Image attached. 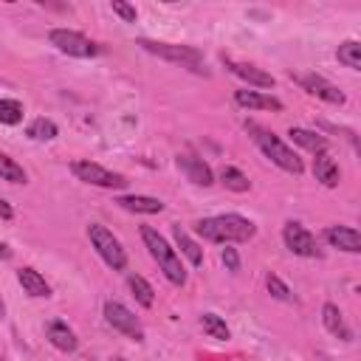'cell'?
<instances>
[{"label":"cell","mask_w":361,"mask_h":361,"mask_svg":"<svg viewBox=\"0 0 361 361\" xmlns=\"http://www.w3.org/2000/svg\"><path fill=\"white\" fill-rule=\"evenodd\" d=\"M0 259H11V248L3 240H0Z\"/></svg>","instance_id":"33"},{"label":"cell","mask_w":361,"mask_h":361,"mask_svg":"<svg viewBox=\"0 0 361 361\" xmlns=\"http://www.w3.org/2000/svg\"><path fill=\"white\" fill-rule=\"evenodd\" d=\"M200 327H203V333H209L217 341H226L228 338V327H226V322L217 313H203L200 316Z\"/></svg>","instance_id":"25"},{"label":"cell","mask_w":361,"mask_h":361,"mask_svg":"<svg viewBox=\"0 0 361 361\" xmlns=\"http://www.w3.org/2000/svg\"><path fill=\"white\" fill-rule=\"evenodd\" d=\"M141 240H144L149 257L161 265L164 276H166L172 285H183V282H186V268H183V262H180V254H178L175 248H169V243H166L155 228H149V226H141Z\"/></svg>","instance_id":"2"},{"label":"cell","mask_w":361,"mask_h":361,"mask_svg":"<svg viewBox=\"0 0 361 361\" xmlns=\"http://www.w3.org/2000/svg\"><path fill=\"white\" fill-rule=\"evenodd\" d=\"M178 166L186 172V178L197 186H212L214 183V172L212 166L203 161V158H195V155H178Z\"/></svg>","instance_id":"13"},{"label":"cell","mask_w":361,"mask_h":361,"mask_svg":"<svg viewBox=\"0 0 361 361\" xmlns=\"http://www.w3.org/2000/svg\"><path fill=\"white\" fill-rule=\"evenodd\" d=\"M282 240L288 245V251H293L296 257H322V248L316 243V237L296 220H288L282 228Z\"/></svg>","instance_id":"8"},{"label":"cell","mask_w":361,"mask_h":361,"mask_svg":"<svg viewBox=\"0 0 361 361\" xmlns=\"http://www.w3.org/2000/svg\"><path fill=\"white\" fill-rule=\"evenodd\" d=\"M116 203L121 209H127V212H135V214H158V212H164V200L149 197V195H121Z\"/></svg>","instance_id":"16"},{"label":"cell","mask_w":361,"mask_h":361,"mask_svg":"<svg viewBox=\"0 0 361 361\" xmlns=\"http://www.w3.org/2000/svg\"><path fill=\"white\" fill-rule=\"evenodd\" d=\"M324 237H327V243L333 248H341L347 254H358L361 251V234L353 226H327Z\"/></svg>","instance_id":"12"},{"label":"cell","mask_w":361,"mask_h":361,"mask_svg":"<svg viewBox=\"0 0 361 361\" xmlns=\"http://www.w3.org/2000/svg\"><path fill=\"white\" fill-rule=\"evenodd\" d=\"M138 45L166 62H175V65H183V68H192V71H203V54L192 45H175V42H155V39H138Z\"/></svg>","instance_id":"4"},{"label":"cell","mask_w":361,"mask_h":361,"mask_svg":"<svg viewBox=\"0 0 361 361\" xmlns=\"http://www.w3.org/2000/svg\"><path fill=\"white\" fill-rule=\"evenodd\" d=\"M11 214H14V209L0 197V217H3V220H11Z\"/></svg>","instance_id":"32"},{"label":"cell","mask_w":361,"mask_h":361,"mask_svg":"<svg viewBox=\"0 0 361 361\" xmlns=\"http://www.w3.org/2000/svg\"><path fill=\"white\" fill-rule=\"evenodd\" d=\"M113 11L124 20V23H135V6H130V3H124V0H113Z\"/></svg>","instance_id":"30"},{"label":"cell","mask_w":361,"mask_h":361,"mask_svg":"<svg viewBox=\"0 0 361 361\" xmlns=\"http://www.w3.org/2000/svg\"><path fill=\"white\" fill-rule=\"evenodd\" d=\"M248 127V133H254V141H257V147L279 166V169H285V172H293V175H302V169H305V164H302V158L282 141V138H276L274 133H268V130H262V127H257V124H245Z\"/></svg>","instance_id":"3"},{"label":"cell","mask_w":361,"mask_h":361,"mask_svg":"<svg viewBox=\"0 0 361 361\" xmlns=\"http://www.w3.org/2000/svg\"><path fill=\"white\" fill-rule=\"evenodd\" d=\"M71 169H73V175L79 180H85L90 186H102V189H121V186H127V178L121 172H110V169H104V166H99L93 161H73Z\"/></svg>","instance_id":"7"},{"label":"cell","mask_w":361,"mask_h":361,"mask_svg":"<svg viewBox=\"0 0 361 361\" xmlns=\"http://www.w3.org/2000/svg\"><path fill=\"white\" fill-rule=\"evenodd\" d=\"M17 282L23 285V290H25L28 296H37V299L51 296V285H48L45 276H42L39 271H34V268H20V271H17Z\"/></svg>","instance_id":"17"},{"label":"cell","mask_w":361,"mask_h":361,"mask_svg":"<svg viewBox=\"0 0 361 361\" xmlns=\"http://www.w3.org/2000/svg\"><path fill=\"white\" fill-rule=\"evenodd\" d=\"M338 62L347 65V68H353V71H358V68H361V45H358L355 39L341 42V45H338Z\"/></svg>","instance_id":"26"},{"label":"cell","mask_w":361,"mask_h":361,"mask_svg":"<svg viewBox=\"0 0 361 361\" xmlns=\"http://www.w3.org/2000/svg\"><path fill=\"white\" fill-rule=\"evenodd\" d=\"M3 310H6V305H3V296H0V319H3Z\"/></svg>","instance_id":"34"},{"label":"cell","mask_w":361,"mask_h":361,"mask_svg":"<svg viewBox=\"0 0 361 361\" xmlns=\"http://www.w3.org/2000/svg\"><path fill=\"white\" fill-rule=\"evenodd\" d=\"M223 265H226L228 271H237V268H240V257H237L234 248H223Z\"/></svg>","instance_id":"31"},{"label":"cell","mask_w":361,"mask_h":361,"mask_svg":"<svg viewBox=\"0 0 361 361\" xmlns=\"http://www.w3.org/2000/svg\"><path fill=\"white\" fill-rule=\"evenodd\" d=\"M23 104L17 99H0V124H20Z\"/></svg>","instance_id":"28"},{"label":"cell","mask_w":361,"mask_h":361,"mask_svg":"<svg viewBox=\"0 0 361 361\" xmlns=\"http://www.w3.org/2000/svg\"><path fill=\"white\" fill-rule=\"evenodd\" d=\"M127 285H130V290H133V296H135V302H138V305L152 307V302H155V290H152V285H149L144 276L130 274V276H127Z\"/></svg>","instance_id":"22"},{"label":"cell","mask_w":361,"mask_h":361,"mask_svg":"<svg viewBox=\"0 0 361 361\" xmlns=\"http://www.w3.org/2000/svg\"><path fill=\"white\" fill-rule=\"evenodd\" d=\"M313 175H316V180H322L330 189L338 186V164L333 161L330 152H316V158H313Z\"/></svg>","instance_id":"18"},{"label":"cell","mask_w":361,"mask_h":361,"mask_svg":"<svg viewBox=\"0 0 361 361\" xmlns=\"http://www.w3.org/2000/svg\"><path fill=\"white\" fill-rule=\"evenodd\" d=\"M220 183L226 189H231V192H248V186H251V180L237 166H223L220 169Z\"/></svg>","instance_id":"23"},{"label":"cell","mask_w":361,"mask_h":361,"mask_svg":"<svg viewBox=\"0 0 361 361\" xmlns=\"http://www.w3.org/2000/svg\"><path fill=\"white\" fill-rule=\"evenodd\" d=\"M48 341H51L56 350H62V353H73V350L79 347L76 333H73L65 322H51V324H48Z\"/></svg>","instance_id":"19"},{"label":"cell","mask_w":361,"mask_h":361,"mask_svg":"<svg viewBox=\"0 0 361 361\" xmlns=\"http://www.w3.org/2000/svg\"><path fill=\"white\" fill-rule=\"evenodd\" d=\"M28 135L37 141H51V138H56V124L51 118H34L28 124Z\"/></svg>","instance_id":"27"},{"label":"cell","mask_w":361,"mask_h":361,"mask_svg":"<svg viewBox=\"0 0 361 361\" xmlns=\"http://www.w3.org/2000/svg\"><path fill=\"white\" fill-rule=\"evenodd\" d=\"M0 178H3V180H11V183H25V180H28L25 169H23L14 158H8L6 152H0Z\"/></svg>","instance_id":"24"},{"label":"cell","mask_w":361,"mask_h":361,"mask_svg":"<svg viewBox=\"0 0 361 361\" xmlns=\"http://www.w3.org/2000/svg\"><path fill=\"white\" fill-rule=\"evenodd\" d=\"M299 147H305V149H310V152H327V138L324 135H319V133H313V130H305V127H290V133H288Z\"/></svg>","instance_id":"20"},{"label":"cell","mask_w":361,"mask_h":361,"mask_svg":"<svg viewBox=\"0 0 361 361\" xmlns=\"http://www.w3.org/2000/svg\"><path fill=\"white\" fill-rule=\"evenodd\" d=\"M302 82V87L310 93V96H316V99H322V102H330V104H344V93L333 85V82H327L324 76H316V73H307V76H302L299 79Z\"/></svg>","instance_id":"10"},{"label":"cell","mask_w":361,"mask_h":361,"mask_svg":"<svg viewBox=\"0 0 361 361\" xmlns=\"http://www.w3.org/2000/svg\"><path fill=\"white\" fill-rule=\"evenodd\" d=\"M265 285H268V290H271V296H274V299H279V302H290V288H288V285H285L279 276L268 274Z\"/></svg>","instance_id":"29"},{"label":"cell","mask_w":361,"mask_h":361,"mask_svg":"<svg viewBox=\"0 0 361 361\" xmlns=\"http://www.w3.org/2000/svg\"><path fill=\"white\" fill-rule=\"evenodd\" d=\"M322 324L327 327V333H333V336L341 338V341H350V338H353V330L347 327L341 310H338L333 302H324V305H322Z\"/></svg>","instance_id":"15"},{"label":"cell","mask_w":361,"mask_h":361,"mask_svg":"<svg viewBox=\"0 0 361 361\" xmlns=\"http://www.w3.org/2000/svg\"><path fill=\"white\" fill-rule=\"evenodd\" d=\"M195 231L209 243H245L257 234V226L243 214H217L197 220Z\"/></svg>","instance_id":"1"},{"label":"cell","mask_w":361,"mask_h":361,"mask_svg":"<svg viewBox=\"0 0 361 361\" xmlns=\"http://www.w3.org/2000/svg\"><path fill=\"white\" fill-rule=\"evenodd\" d=\"M223 62H226V68H228L234 76H240L243 82H248V85H254V87H274V76L265 73L262 68L248 65V62H237V59H231V56H223Z\"/></svg>","instance_id":"11"},{"label":"cell","mask_w":361,"mask_h":361,"mask_svg":"<svg viewBox=\"0 0 361 361\" xmlns=\"http://www.w3.org/2000/svg\"><path fill=\"white\" fill-rule=\"evenodd\" d=\"M87 237H90L96 254L104 259V265H110L113 271H121V268L127 265V254H124L118 237H113L110 228H104L102 223H90V226H87Z\"/></svg>","instance_id":"5"},{"label":"cell","mask_w":361,"mask_h":361,"mask_svg":"<svg viewBox=\"0 0 361 361\" xmlns=\"http://www.w3.org/2000/svg\"><path fill=\"white\" fill-rule=\"evenodd\" d=\"M0 361H3V358H0Z\"/></svg>","instance_id":"36"},{"label":"cell","mask_w":361,"mask_h":361,"mask_svg":"<svg viewBox=\"0 0 361 361\" xmlns=\"http://www.w3.org/2000/svg\"><path fill=\"white\" fill-rule=\"evenodd\" d=\"M104 319H107V324L113 327V330H118V333H124V336H130V338H135V341H141L144 338V327H141V322L135 319V313L130 310V307H124L121 302H104Z\"/></svg>","instance_id":"9"},{"label":"cell","mask_w":361,"mask_h":361,"mask_svg":"<svg viewBox=\"0 0 361 361\" xmlns=\"http://www.w3.org/2000/svg\"><path fill=\"white\" fill-rule=\"evenodd\" d=\"M113 361H124V358H113Z\"/></svg>","instance_id":"35"},{"label":"cell","mask_w":361,"mask_h":361,"mask_svg":"<svg viewBox=\"0 0 361 361\" xmlns=\"http://www.w3.org/2000/svg\"><path fill=\"white\" fill-rule=\"evenodd\" d=\"M234 102L240 107H248V110H282V102L268 96V93H259V90H237L234 93Z\"/></svg>","instance_id":"14"},{"label":"cell","mask_w":361,"mask_h":361,"mask_svg":"<svg viewBox=\"0 0 361 361\" xmlns=\"http://www.w3.org/2000/svg\"><path fill=\"white\" fill-rule=\"evenodd\" d=\"M172 234H175V243H178V248H180V254L192 262V265H200L203 262V248L180 228V226H172Z\"/></svg>","instance_id":"21"},{"label":"cell","mask_w":361,"mask_h":361,"mask_svg":"<svg viewBox=\"0 0 361 361\" xmlns=\"http://www.w3.org/2000/svg\"><path fill=\"white\" fill-rule=\"evenodd\" d=\"M48 39H51V45L56 51H62L68 56H79V59H90V56H96L102 51L93 39H87L85 34L71 31V28H54V31H48Z\"/></svg>","instance_id":"6"}]
</instances>
